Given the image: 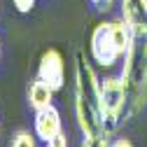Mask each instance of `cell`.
Listing matches in <instances>:
<instances>
[{"instance_id": "6da1fadb", "label": "cell", "mask_w": 147, "mask_h": 147, "mask_svg": "<svg viewBox=\"0 0 147 147\" xmlns=\"http://www.w3.org/2000/svg\"><path fill=\"white\" fill-rule=\"evenodd\" d=\"M75 119L82 136L103 133L100 80L82 49L75 51Z\"/></svg>"}, {"instance_id": "7a4b0ae2", "label": "cell", "mask_w": 147, "mask_h": 147, "mask_svg": "<svg viewBox=\"0 0 147 147\" xmlns=\"http://www.w3.org/2000/svg\"><path fill=\"white\" fill-rule=\"evenodd\" d=\"M121 77H124L126 94H128L124 119H131L138 112H142L147 105V47H145V40L136 38L131 49L126 51Z\"/></svg>"}, {"instance_id": "3957f363", "label": "cell", "mask_w": 147, "mask_h": 147, "mask_svg": "<svg viewBox=\"0 0 147 147\" xmlns=\"http://www.w3.org/2000/svg\"><path fill=\"white\" fill-rule=\"evenodd\" d=\"M126 103H128V94L121 75L100 80V119L105 136H115L119 124L124 121Z\"/></svg>"}, {"instance_id": "277c9868", "label": "cell", "mask_w": 147, "mask_h": 147, "mask_svg": "<svg viewBox=\"0 0 147 147\" xmlns=\"http://www.w3.org/2000/svg\"><path fill=\"white\" fill-rule=\"evenodd\" d=\"M89 49H91V59H94L98 65H103V68H112V65H117L124 59L121 51H119V47H117V42H115L110 21L98 24L94 30H91Z\"/></svg>"}, {"instance_id": "5b68a950", "label": "cell", "mask_w": 147, "mask_h": 147, "mask_svg": "<svg viewBox=\"0 0 147 147\" xmlns=\"http://www.w3.org/2000/svg\"><path fill=\"white\" fill-rule=\"evenodd\" d=\"M38 77L47 82L54 91H61L65 84V61L59 49H47L42 51L40 63H38Z\"/></svg>"}, {"instance_id": "8992f818", "label": "cell", "mask_w": 147, "mask_h": 147, "mask_svg": "<svg viewBox=\"0 0 147 147\" xmlns=\"http://www.w3.org/2000/svg\"><path fill=\"white\" fill-rule=\"evenodd\" d=\"M121 19L131 26L138 40H147V0H119Z\"/></svg>"}, {"instance_id": "52a82bcc", "label": "cell", "mask_w": 147, "mask_h": 147, "mask_svg": "<svg viewBox=\"0 0 147 147\" xmlns=\"http://www.w3.org/2000/svg\"><path fill=\"white\" fill-rule=\"evenodd\" d=\"M33 128H35V138L40 140H49L56 133L63 131V121H61V112L54 105L42 107V110H35V119H33Z\"/></svg>"}, {"instance_id": "ba28073f", "label": "cell", "mask_w": 147, "mask_h": 147, "mask_svg": "<svg viewBox=\"0 0 147 147\" xmlns=\"http://www.w3.org/2000/svg\"><path fill=\"white\" fill-rule=\"evenodd\" d=\"M51 100H54V89L47 82H42L40 77H35V82L28 89V103H30V107L33 110H42V107L54 105Z\"/></svg>"}, {"instance_id": "9c48e42d", "label": "cell", "mask_w": 147, "mask_h": 147, "mask_svg": "<svg viewBox=\"0 0 147 147\" xmlns=\"http://www.w3.org/2000/svg\"><path fill=\"white\" fill-rule=\"evenodd\" d=\"M80 147H112V140L105 133H91V136H84Z\"/></svg>"}, {"instance_id": "30bf717a", "label": "cell", "mask_w": 147, "mask_h": 147, "mask_svg": "<svg viewBox=\"0 0 147 147\" xmlns=\"http://www.w3.org/2000/svg\"><path fill=\"white\" fill-rule=\"evenodd\" d=\"M9 147H35V136L28 133V131H19V133L12 138V145Z\"/></svg>"}, {"instance_id": "8fae6325", "label": "cell", "mask_w": 147, "mask_h": 147, "mask_svg": "<svg viewBox=\"0 0 147 147\" xmlns=\"http://www.w3.org/2000/svg\"><path fill=\"white\" fill-rule=\"evenodd\" d=\"M47 147H68V136L61 131V133H56L54 138H49L47 140Z\"/></svg>"}, {"instance_id": "7c38bea8", "label": "cell", "mask_w": 147, "mask_h": 147, "mask_svg": "<svg viewBox=\"0 0 147 147\" xmlns=\"http://www.w3.org/2000/svg\"><path fill=\"white\" fill-rule=\"evenodd\" d=\"M16 12H21V14H28L33 7H35V0H12Z\"/></svg>"}, {"instance_id": "4fadbf2b", "label": "cell", "mask_w": 147, "mask_h": 147, "mask_svg": "<svg viewBox=\"0 0 147 147\" xmlns=\"http://www.w3.org/2000/svg\"><path fill=\"white\" fill-rule=\"evenodd\" d=\"M91 3H94L96 9H100V12H110L112 5H115V0H91Z\"/></svg>"}, {"instance_id": "5bb4252c", "label": "cell", "mask_w": 147, "mask_h": 147, "mask_svg": "<svg viewBox=\"0 0 147 147\" xmlns=\"http://www.w3.org/2000/svg\"><path fill=\"white\" fill-rule=\"evenodd\" d=\"M112 147H133V142L128 138H115L112 140Z\"/></svg>"}, {"instance_id": "9a60e30c", "label": "cell", "mask_w": 147, "mask_h": 147, "mask_svg": "<svg viewBox=\"0 0 147 147\" xmlns=\"http://www.w3.org/2000/svg\"><path fill=\"white\" fill-rule=\"evenodd\" d=\"M0 54H3V47H0Z\"/></svg>"}, {"instance_id": "2e32d148", "label": "cell", "mask_w": 147, "mask_h": 147, "mask_svg": "<svg viewBox=\"0 0 147 147\" xmlns=\"http://www.w3.org/2000/svg\"><path fill=\"white\" fill-rule=\"evenodd\" d=\"M145 47H147V40H145Z\"/></svg>"}]
</instances>
